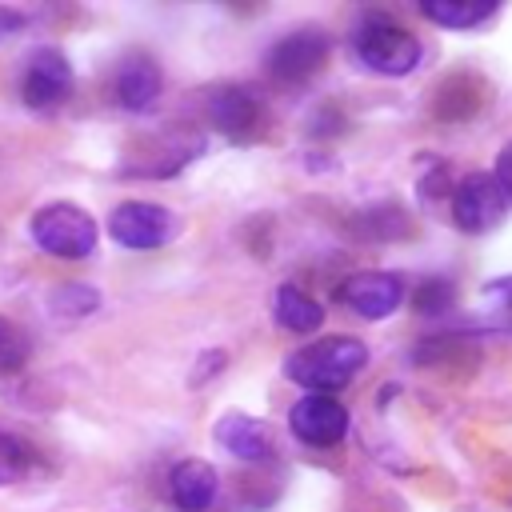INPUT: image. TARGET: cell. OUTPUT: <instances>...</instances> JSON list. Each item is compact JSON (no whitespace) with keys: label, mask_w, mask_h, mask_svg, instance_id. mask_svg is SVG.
<instances>
[{"label":"cell","mask_w":512,"mask_h":512,"mask_svg":"<svg viewBox=\"0 0 512 512\" xmlns=\"http://www.w3.org/2000/svg\"><path fill=\"white\" fill-rule=\"evenodd\" d=\"M364 364H368L364 340H356V336H328V340H316V344L292 352L284 360V376L296 380L300 388H312V392L328 396L332 388H344Z\"/></svg>","instance_id":"1"},{"label":"cell","mask_w":512,"mask_h":512,"mask_svg":"<svg viewBox=\"0 0 512 512\" xmlns=\"http://www.w3.org/2000/svg\"><path fill=\"white\" fill-rule=\"evenodd\" d=\"M352 48H356V60L380 76H408L420 64V40L384 16H368L356 28Z\"/></svg>","instance_id":"2"},{"label":"cell","mask_w":512,"mask_h":512,"mask_svg":"<svg viewBox=\"0 0 512 512\" xmlns=\"http://www.w3.org/2000/svg\"><path fill=\"white\" fill-rule=\"evenodd\" d=\"M32 240L40 252L60 260H84L96 248V220L76 204H48L32 216Z\"/></svg>","instance_id":"3"},{"label":"cell","mask_w":512,"mask_h":512,"mask_svg":"<svg viewBox=\"0 0 512 512\" xmlns=\"http://www.w3.org/2000/svg\"><path fill=\"white\" fill-rule=\"evenodd\" d=\"M328 60V36L320 28H296L284 40H276L264 52V68L280 84H304L312 80Z\"/></svg>","instance_id":"4"},{"label":"cell","mask_w":512,"mask_h":512,"mask_svg":"<svg viewBox=\"0 0 512 512\" xmlns=\"http://www.w3.org/2000/svg\"><path fill=\"white\" fill-rule=\"evenodd\" d=\"M504 192L492 172H472L452 188V220L460 232H492L504 220Z\"/></svg>","instance_id":"5"},{"label":"cell","mask_w":512,"mask_h":512,"mask_svg":"<svg viewBox=\"0 0 512 512\" xmlns=\"http://www.w3.org/2000/svg\"><path fill=\"white\" fill-rule=\"evenodd\" d=\"M176 228H180V220L168 208L148 204V200L116 204L112 216H108V232L124 248H160L176 236Z\"/></svg>","instance_id":"6"},{"label":"cell","mask_w":512,"mask_h":512,"mask_svg":"<svg viewBox=\"0 0 512 512\" xmlns=\"http://www.w3.org/2000/svg\"><path fill=\"white\" fill-rule=\"evenodd\" d=\"M288 428L296 440L312 444V448H328L336 440H344L348 432V408L332 396H320V392H308L292 404L288 412Z\"/></svg>","instance_id":"7"},{"label":"cell","mask_w":512,"mask_h":512,"mask_svg":"<svg viewBox=\"0 0 512 512\" xmlns=\"http://www.w3.org/2000/svg\"><path fill=\"white\" fill-rule=\"evenodd\" d=\"M400 300H404V284L392 272H356L340 284V304L352 308L364 320L392 316L400 308Z\"/></svg>","instance_id":"8"},{"label":"cell","mask_w":512,"mask_h":512,"mask_svg":"<svg viewBox=\"0 0 512 512\" xmlns=\"http://www.w3.org/2000/svg\"><path fill=\"white\" fill-rule=\"evenodd\" d=\"M72 92V68L56 48H44L28 60V72L20 80V96L28 108H52Z\"/></svg>","instance_id":"9"},{"label":"cell","mask_w":512,"mask_h":512,"mask_svg":"<svg viewBox=\"0 0 512 512\" xmlns=\"http://www.w3.org/2000/svg\"><path fill=\"white\" fill-rule=\"evenodd\" d=\"M212 436H216V444H220L224 452H232L236 460H248V464L276 456V432H272L264 420L244 416V412L220 416L216 428H212Z\"/></svg>","instance_id":"10"},{"label":"cell","mask_w":512,"mask_h":512,"mask_svg":"<svg viewBox=\"0 0 512 512\" xmlns=\"http://www.w3.org/2000/svg\"><path fill=\"white\" fill-rule=\"evenodd\" d=\"M216 468L208 460H180L168 472V492L180 512H204L216 500Z\"/></svg>","instance_id":"11"},{"label":"cell","mask_w":512,"mask_h":512,"mask_svg":"<svg viewBox=\"0 0 512 512\" xmlns=\"http://www.w3.org/2000/svg\"><path fill=\"white\" fill-rule=\"evenodd\" d=\"M160 84H164V80H160L156 60H148V56H128V60L120 64V72H116V100H120L128 112H144V108L156 104Z\"/></svg>","instance_id":"12"},{"label":"cell","mask_w":512,"mask_h":512,"mask_svg":"<svg viewBox=\"0 0 512 512\" xmlns=\"http://www.w3.org/2000/svg\"><path fill=\"white\" fill-rule=\"evenodd\" d=\"M208 120L228 136H248L260 124V104L244 88H220L208 96Z\"/></svg>","instance_id":"13"},{"label":"cell","mask_w":512,"mask_h":512,"mask_svg":"<svg viewBox=\"0 0 512 512\" xmlns=\"http://www.w3.org/2000/svg\"><path fill=\"white\" fill-rule=\"evenodd\" d=\"M272 308H276V320H280L288 332H316V328L324 324V308H320L308 292H300L296 284H280Z\"/></svg>","instance_id":"14"},{"label":"cell","mask_w":512,"mask_h":512,"mask_svg":"<svg viewBox=\"0 0 512 512\" xmlns=\"http://www.w3.org/2000/svg\"><path fill=\"white\" fill-rule=\"evenodd\" d=\"M420 8H424L428 20H436L444 28H476L488 16H496L492 0H424Z\"/></svg>","instance_id":"15"},{"label":"cell","mask_w":512,"mask_h":512,"mask_svg":"<svg viewBox=\"0 0 512 512\" xmlns=\"http://www.w3.org/2000/svg\"><path fill=\"white\" fill-rule=\"evenodd\" d=\"M28 352H32L28 332H24L16 320L0 316V372H16V368H24Z\"/></svg>","instance_id":"16"},{"label":"cell","mask_w":512,"mask_h":512,"mask_svg":"<svg viewBox=\"0 0 512 512\" xmlns=\"http://www.w3.org/2000/svg\"><path fill=\"white\" fill-rule=\"evenodd\" d=\"M28 464H32L28 444L16 440V436H8V432H0V488L4 484H16L28 472Z\"/></svg>","instance_id":"17"},{"label":"cell","mask_w":512,"mask_h":512,"mask_svg":"<svg viewBox=\"0 0 512 512\" xmlns=\"http://www.w3.org/2000/svg\"><path fill=\"white\" fill-rule=\"evenodd\" d=\"M52 308L60 312V316H84V312H92L96 308V292L88 288V284H60L56 288V296H52Z\"/></svg>","instance_id":"18"},{"label":"cell","mask_w":512,"mask_h":512,"mask_svg":"<svg viewBox=\"0 0 512 512\" xmlns=\"http://www.w3.org/2000/svg\"><path fill=\"white\" fill-rule=\"evenodd\" d=\"M452 308V284L448 280H424L416 292V312L420 316H444Z\"/></svg>","instance_id":"19"},{"label":"cell","mask_w":512,"mask_h":512,"mask_svg":"<svg viewBox=\"0 0 512 512\" xmlns=\"http://www.w3.org/2000/svg\"><path fill=\"white\" fill-rule=\"evenodd\" d=\"M496 184H500L504 200H512V144H504L496 156Z\"/></svg>","instance_id":"20"},{"label":"cell","mask_w":512,"mask_h":512,"mask_svg":"<svg viewBox=\"0 0 512 512\" xmlns=\"http://www.w3.org/2000/svg\"><path fill=\"white\" fill-rule=\"evenodd\" d=\"M488 296L512 316V276H508V280H492V284H488Z\"/></svg>","instance_id":"21"}]
</instances>
